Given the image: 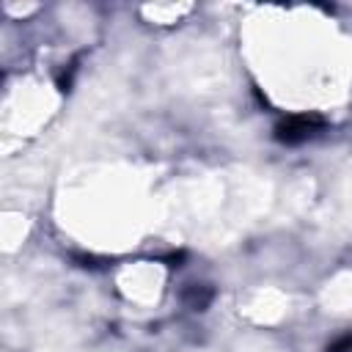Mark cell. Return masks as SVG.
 Wrapping results in <instances>:
<instances>
[{"mask_svg":"<svg viewBox=\"0 0 352 352\" xmlns=\"http://www.w3.org/2000/svg\"><path fill=\"white\" fill-rule=\"evenodd\" d=\"M324 129V118L316 113H297V116H286L275 124V140L286 143V146H300L305 140H311L314 135H319Z\"/></svg>","mask_w":352,"mask_h":352,"instance_id":"obj_1","label":"cell"},{"mask_svg":"<svg viewBox=\"0 0 352 352\" xmlns=\"http://www.w3.org/2000/svg\"><path fill=\"white\" fill-rule=\"evenodd\" d=\"M209 300H212V289H206V286H190L184 294V302L195 311H204L209 305Z\"/></svg>","mask_w":352,"mask_h":352,"instance_id":"obj_2","label":"cell"},{"mask_svg":"<svg viewBox=\"0 0 352 352\" xmlns=\"http://www.w3.org/2000/svg\"><path fill=\"white\" fill-rule=\"evenodd\" d=\"M324 352H352V336H341V338L333 341Z\"/></svg>","mask_w":352,"mask_h":352,"instance_id":"obj_3","label":"cell"}]
</instances>
